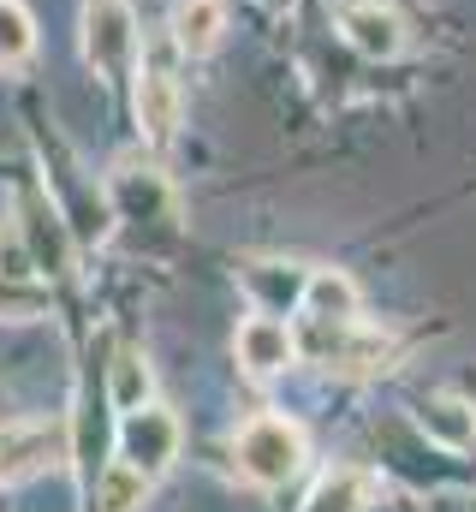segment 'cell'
Returning <instances> with one entry per match:
<instances>
[{"label":"cell","instance_id":"cell-1","mask_svg":"<svg viewBox=\"0 0 476 512\" xmlns=\"http://www.w3.org/2000/svg\"><path fill=\"white\" fill-rule=\"evenodd\" d=\"M233 459H238V477H244V483L280 489V483H292L298 465H304V435H298V423L262 411V417H250V423L238 429Z\"/></svg>","mask_w":476,"mask_h":512},{"label":"cell","instance_id":"cell-2","mask_svg":"<svg viewBox=\"0 0 476 512\" xmlns=\"http://www.w3.org/2000/svg\"><path fill=\"white\" fill-rule=\"evenodd\" d=\"M119 459L137 465V471L155 483V477L179 459V417L161 411V405H137V411H125V423H119Z\"/></svg>","mask_w":476,"mask_h":512},{"label":"cell","instance_id":"cell-3","mask_svg":"<svg viewBox=\"0 0 476 512\" xmlns=\"http://www.w3.org/2000/svg\"><path fill=\"white\" fill-rule=\"evenodd\" d=\"M137 54V24H131V6L125 0H90L84 6V60L102 72V78H119Z\"/></svg>","mask_w":476,"mask_h":512},{"label":"cell","instance_id":"cell-4","mask_svg":"<svg viewBox=\"0 0 476 512\" xmlns=\"http://www.w3.org/2000/svg\"><path fill=\"white\" fill-rule=\"evenodd\" d=\"M60 453H66L60 423H12V429H0V483L48 471V465H60Z\"/></svg>","mask_w":476,"mask_h":512},{"label":"cell","instance_id":"cell-5","mask_svg":"<svg viewBox=\"0 0 476 512\" xmlns=\"http://www.w3.org/2000/svg\"><path fill=\"white\" fill-rule=\"evenodd\" d=\"M108 197H114L119 221H173V191L155 167H119L108 179Z\"/></svg>","mask_w":476,"mask_h":512},{"label":"cell","instance_id":"cell-6","mask_svg":"<svg viewBox=\"0 0 476 512\" xmlns=\"http://www.w3.org/2000/svg\"><path fill=\"white\" fill-rule=\"evenodd\" d=\"M292 352H298V340H292V328L274 322V316H250V322L238 328V364H244L250 376H280V370L292 364Z\"/></svg>","mask_w":476,"mask_h":512},{"label":"cell","instance_id":"cell-7","mask_svg":"<svg viewBox=\"0 0 476 512\" xmlns=\"http://www.w3.org/2000/svg\"><path fill=\"white\" fill-rule=\"evenodd\" d=\"M340 30H346V42H352L357 54H369V60H393V54L405 48V24H399V12H387V6H375V0L346 6Z\"/></svg>","mask_w":476,"mask_h":512},{"label":"cell","instance_id":"cell-8","mask_svg":"<svg viewBox=\"0 0 476 512\" xmlns=\"http://www.w3.org/2000/svg\"><path fill=\"white\" fill-rule=\"evenodd\" d=\"M417 429L429 441L465 453V447H476V405L459 393H429V399H417Z\"/></svg>","mask_w":476,"mask_h":512},{"label":"cell","instance_id":"cell-9","mask_svg":"<svg viewBox=\"0 0 476 512\" xmlns=\"http://www.w3.org/2000/svg\"><path fill=\"white\" fill-rule=\"evenodd\" d=\"M334 334H340V346H322V364L334 376H375V370H387V358H393L387 334H369V328H352V322H334Z\"/></svg>","mask_w":476,"mask_h":512},{"label":"cell","instance_id":"cell-10","mask_svg":"<svg viewBox=\"0 0 476 512\" xmlns=\"http://www.w3.org/2000/svg\"><path fill=\"white\" fill-rule=\"evenodd\" d=\"M137 120H143L149 143H173V131H179V84L161 66H149L137 78Z\"/></svg>","mask_w":476,"mask_h":512},{"label":"cell","instance_id":"cell-11","mask_svg":"<svg viewBox=\"0 0 476 512\" xmlns=\"http://www.w3.org/2000/svg\"><path fill=\"white\" fill-rule=\"evenodd\" d=\"M304 316L310 322H357V286L340 268L304 274Z\"/></svg>","mask_w":476,"mask_h":512},{"label":"cell","instance_id":"cell-12","mask_svg":"<svg viewBox=\"0 0 476 512\" xmlns=\"http://www.w3.org/2000/svg\"><path fill=\"white\" fill-rule=\"evenodd\" d=\"M227 30V6L221 0H179L173 6V42L185 54H209Z\"/></svg>","mask_w":476,"mask_h":512},{"label":"cell","instance_id":"cell-13","mask_svg":"<svg viewBox=\"0 0 476 512\" xmlns=\"http://www.w3.org/2000/svg\"><path fill=\"white\" fill-rule=\"evenodd\" d=\"M375 501V477L369 471H328L316 489H310V501H304V512H363Z\"/></svg>","mask_w":476,"mask_h":512},{"label":"cell","instance_id":"cell-14","mask_svg":"<svg viewBox=\"0 0 476 512\" xmlns=\"http://www.w3.org/2000/svg\"><path fill=\"white\" fill-rule=\"evenodd\" d=\"M36 54V18L24 0H0V72L24 66Z\"/></svg>","mask_w":476,"mask_h":512},{"label":"cell","instance_id":"cell-15","mask_svg":"<svg viewBox=\"0 0 476 512\" xmlns=\"http://www.w3.org/2000/svg\"><path fill=\"white\" fill-rule=\"evenodd\" d=\"M143 501H149V477L137 465L119 459V465L102 471V512H137Z\"/></svg>","mask_w":476,"mask_h":512},{"label":"cell","instance_id":"cell-16","mask_svg":"<svg viewBox=\"0 0 476 512\" xmlns=\"http://www.w3.org/2000/svg\"><path fill=\"white\" fill-rule=\"evenodd\" d=\"M114 405H119V411L149 405V364H143L137 352H125V358L114 364Z\"/></svg>","mask_w":476,"mask_h":512},{"label":"cell","instance_id":"cell-17","mask_svg":"<svg viewBox=\"0 0 476 512\" xmlns=\"http://www.w3.org/2000/svg\"><path fill=\"white\" fill-rule=\"evenodd\" d=\"M42 310H48V298L36 286H18L12 274H0V322H30Z\"/></svg>","mask_w":476,"mask_h":512}]
</instances>
